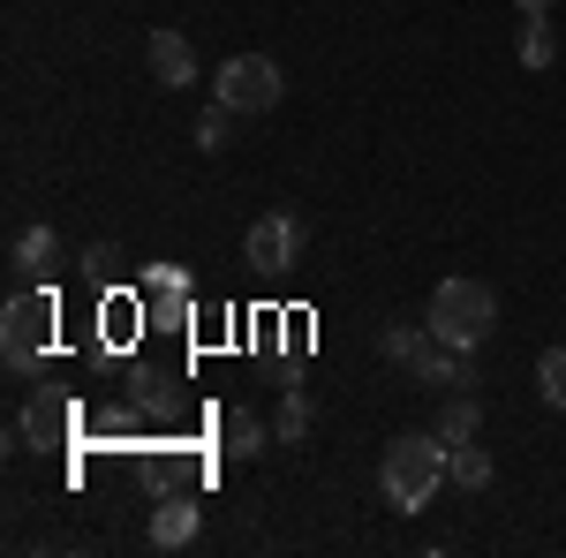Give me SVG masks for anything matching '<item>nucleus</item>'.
Returning <instances> with one entry per match:
<instances>
[{
    "label": "nucleus",
    "mask_w": 566,
    "mask_h": 558,
    "mask_svg": "<svg viewBox=\"0 0 566 558\" xmlns=\"http://www.w3.org/2000/svg\"><path fill=\"white\" fill-rule=\"evenodd\" d=\"M514 8H522V15H544V8H552V0H514Z\"/></svg>",
    "instance_id": "obj_19"
},
{
    "label": "nucleus",
    "mask_w": 566,
    "mask_h": 558,
    "mask_svg": "<svg viewBox=\"0 0 566 558\" xmlns=\"http://www.w3.org/2000/svg\"><path fill=\"white\" fill-rule=\"evenodd\" d=\"M446 475H453V483H461V491H491V453H483L476 438H461V445H446Z\"/></svg>",
    "instance_id": "obj_11"
},
{
    "label": "nucleus",
    "mask_w": 566,
    "mask_h": 558,
    "mask_svg": "<svg viewBox=\"0 0 566 558\" xmlns=\"http://www.w3.org/2000/svg\"><path fill=\"white\" fill-rule=\"evenodd\" d=\"M219 453H227V461H258L264 453V415L258 408H227V415H219Z\"/></svg>",
    "instance_id": "obj_8"
},
{
    "label": "nucleus",
    "mask_w": 566,
    "mask_h": 558,
    "mask_svg": "<svg viewBox=\"0 0 566 558\" xmlns=\"http://www.w3.org/2000/svg\"><path fill=\"white\" fill-rule=\"evenodd\" d=\"M408 370H416V378H423V386H461V378H469V355H461V347H446L431 333V325H423V340H416V355H408Z\"/></svg>",
    "instance_id": "obj_7"
},
{
    "label": "nucleus",
    "mask_w": 566,
    "mask_h": 558,
    "mask_svg": "<svg viewBox=\"0 0 566 558\" xmlns=\"http://www.w3.org/2000/svg\"><path fill=\"white\" fill-rule=\"evenodd\" d=\"M114 264H122V250H114V242H91V250H84V272H91V280H114Z\"/></svg>",
    "instance_id": "obj_18"
},
{
    "label": "nucleus",
    "mask_w": 566,
    "mask_h": 558,
    "mask_svg": "<svg viewBox=\"0 0 566 558\" xmlns=\"http://www.w3.org/2000/svg\"><path fill=\"white\" fill-rule=\"evenodd\" d=\"M189 536H197V506H189V498H159V506H151V544H159V551H181Z\"/></svg>",
    "instance_id": "obj_10"
},
{
    "label": "nucleus",
    "mask_w": 566,
    "mask_h": 558,
    "mask_svg": "<svg viewBox=\"0 0 566 558\" xmlns=\"http://www.w3.org/2000/svg\"><path fill=\"white\" fill-rule=\"evenodd\" d=\"M280 98H287V76L272 53H234L219 69V106H234V114H272Z\"/></svg>",
    "instance_id": "obj_4"
},
{
    "label": "nucleus",
    "mask_w": 566,
    "mask_h": 558,
    "mask_svg": "<svg viewBox=\"0 0 566 558\" xmlns=\"http://www.w3.org/2000/svg\"><path fill=\"white\" fill-rule=\"evenodd\" d=\"M144 61H151V76H159L167 91H189V84H197V45L181 39V31H167V23L151 31V45H144Z\"/></svg>",
    "instance_id": "obj_6"
},
{
    "label": "nucleus",
    "mask_w": 566,
    "mask_h": 558,
    "mask_svg": "<svg viewBox=\"0 0 566 558\" xmlns=\"http://www.w3.org/2000/svg\"><path fill=\"white\" fill-rule=\"evenodd\" d=\"M272 430H280L287 445H295V438L310 430V400H303V392H287V400H280V415H272Z\"/></svg>",
    "instance_id": "obj_15"
},
{
    "label": "nucleus",
    "mask_w": 566,
    "mask_h": 558,
    "mask_svg": "<svg viewBox=\"0 0 566 558\" xmlns=\"http://www.w3.org/2000/svg\"><path fill=\"white\" fill-rule=\"evenodd\" d=\"M8 264H15V280H45V272L61 264L53 227H23V234H15V250H8Z\"/></svg>",
    "instance_id": "obj_9"
},
{
    "label": "nucleus",
    "mask_w": 566,
    "mask_h": 558,
    "mask_svg": "<svg viewBox=\"0 0 566 558\" xmlns=\"http://www.w3.org/2000/svg\"><path fill=\"white\" fill-rule=\"evenodd\" d=\"M423 325H431L446 347L476 355V347L499 333V295H491L483 280H438V295H431V309H423Z\"/></svg>",
    "instance_id": "obj_2"
},
{
    "label": "nucleus",
    "mask_w": 566,
    "mask_h": 558,
    "mask_svg": "<svg viewBox=\"0 0 566 558\" xmlns=\"http://www.w3.org/2000/svg\"><path fill=\"white\" fill-rule=\"evenodd\" d=\"M438 438H446V445H461V438H476L483 430V408H476V392H446V408H438Z\"/></svg>",
    "instance_id": "obj_12"
},
{
    "label": "nucleus",
    "mask_w": 566,
    "mask_h": 558,
    "mask_svg": "<svg viewBox=\"0 0 566 558\" xmlns=\"http://www.w3.org/2000/svg\"><path fill=\"white\" fill-rule=\"evenodd\" d=\"M303 257V219L295 212H264L250 234H242V264L250 272H287V264Z\"/></svg>",
    "instance_id": "obj_5"
},
{
    "label": "nucleus",
    "mask_w": 566,
    "mask_h": 558,
    "mask_svg": "<svg viewBox=\"0 0 566 558\" xmlns=\"http://www.w3.org/2000/svg\"><path fill=\"white\" fill-rule=\"evenodd\" d=\"M438 483H453L446 475V438L438 430H408V438H392L386 453H378V491H386L392 514H423L438 498Z\"/></svg>",
    "instance_id": "obj_1"
},
{
    "label": "nucleus",
    "mask_w": 566,
    "mask_h": 558,
    "mask_svg": "<svg viewBox=\"0 0 566 558\" xmlns=\"http://www.w3.org/2000/svg\"><path fill=\"white\" fill-rule=\"evenodd\" d=\"M536 392H544V408L566 415V347H544L536 355Z\"/></svg>",
    "instance_id": "obj_14"
},
{
    "label": "nucleus",
    "mask_w": 566,
    "mask_h": 558,
    "mask_svg": "<svg viewBox=\"0 0 566 558\" xmlns=\"http://www.w3.org/2000/svg\"><path fill=\"white\" fill-rule=\"evenodd\" d=\"M227 122H234V106H205L197 114V144L205 151H227Z\"/></svg>",
    "instance_id": "obj_16"
},
{
    "label": "nucleus",
    "mask_w": 566,
    "mask_h": 558,
    "mask_svg": "<svg viewBox=\"0 0 566 558\" xmlns=\"http://www.w3.org/2000/svg\"><path fill=\"white\" fill-rule=\"evenodd\" d=\"M416 340H423L416 325H386V333H378V355H386V362H408V355H416Z\"/></svg>",
    "instance_id": "obj_17"
},
{
    "label": "nucleus",
    "mask_w": 566,
    "mask_h": 558,
    "mask_svg": "<svg viewBox=\"0 0 566 558\" xmlns=\"http://www.w3.org/2000/svg\"><path fill=\"white\" fill-rule=\"evenodd\" d=\"M45 347H53V295L39 280H15L8 317H0V355H8V370H39Z\"/></svg>",
    "instance_id": "obj_3"
},
{
    "label": "nucleus",
    "mask_w": 566,
    "mask_h": 558,
    "mask_svg": "<svg viewBox=\"0 0 566 558\" xmlns=\"http://www.w3.org/2000/svg\"><path fill=\"white\" fill-rule=\"evenodd\" d=\"M514 53H522L528 76H536V69H552V61H559V39H552V23H544V15H522V31H514Z\"/></svg>",
    "instance_id": "obj_13"
}]
</instances>
